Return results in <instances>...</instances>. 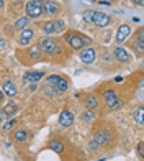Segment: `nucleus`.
<instances>
[{
    "instance_id": "1",
    "label": "nucleus",
    "mask_w": 144,
    "mask_h": 161,
    "mask_svg": "<svg viewBox=\"0 0 144 161\" xmlns=\"http://www.w3.org/2000/svg\"><path fill=\"white\" fill-rule=\"evenodd\" d=\"M69 89V82L66 77H62L59 74H51L48 76L46 82L43 84V92L48 96H59V94L66 92Z\"/></svg>"
},
{
    "instance_id": "2",
    "label": "nucleus",
    "mask_w": 144,
    "mask_h": 161,
    "mask_svg": "<svg viewBox=\"0 0 144 161\" xmlns=\"http://www.w3.org/2000/svg\"><path fill=\"white\" fill-rule=\"evenodd\" d=\"M82 18L84 21H87V23H93L97 26H108L110 25L111 18L106 15V13H102V12H93V10H85L82 13Z\"/></svg>"
},
{
    "instance_id": "3",
    "label": "nucleus",
    "mask_w": 144,
    "mask_h": 161,
    "mask_svg": "<svg viewBox=\"0 0 144 161\" xmlns=\"http://www.w3.org/2000/svg\"><path fill=\"white\" fill-rule=\"evenodd\" d=\"M64 41H66L72 49H84V46L90 43V40L87 36H84L77 31H67L64 35Z\"/></svg>"
},
{
    "instance_id": "4",
    "label": "nucleus",
    "mask_w": 144,
    "mask_h": 161,
    "mask_svg": "<svg viewBox=\"0 0 144 161\" xmlns=\"http://www.w3.org/2000/svg\"><path fill=\"white\" fill-rule=\"evenodd\" d=\"M38 49H41L43 53L46 54H56V53H61V48H59V43L54 38H41L38 41Z\"/></svg>"
},
{
    "instance_id": "5",
    "label": "nucleus",
    "mask_w": 144,
    "mask_h": 161,
    "mask_svg": "<svg viewBox=\"0 0 144 161\" xmlns=\"http://www.w3.org/2000/svg\"><path fill=\"white\" fill-rule=\"evenodd\" d=\"M44 13V0H30L26 3V17L39 18Z\"/></svg>"
},
{
    "instance_id": "6",
    "label": "nucleus",
    "mask_w": 144,
    "mask_h": 161,
    "mask_svg": "<svg viewBox=\"0 0 144 161\" xmlns=\"http://www.w3.org/2000/svg\"><path fill=\"white\" fill-rule=\"evenodd\" d=\"M103 99H105L106 105L110 107L111 110H118V108L123 107V102H121V100L118 99L116 92L111 91V89H106V91H103Z\"/></svg>"
},
{
    "instance_id": "7",
    "label": "nucleus",
    "mask_w": 144,
    "mask_h": 161,
    "mask_svg": "<svg viewBox=\"0 0 144 161\" xmlns=\"http://www.w3.org/2000/svg\"><path fill=\"white\" fill-rule=\"evenodd\" d=\"M66 30V25H64L62 20H51V21H46L43 25V31L46 35H56V33H61Z\"/></svg>"
},
{
    "instance_id": "8",
    "label": "nucleus",
    "mask_w": 144,
    "mask_h": 161,
    "mask_svg": "<svg viewBox=\"0 0 144 161\" xmlns=\"http://www.w3.org/2000/svg\"><path fill=\"white\" fill-rule=\"evenodd\" d=\"M79 58H80V61L84 64H92L93 61L97 59V51L93 48H85V49H80V54H79Z\"/></svg>"
},
{
    "instance_id": "9",
    "label": "nucleus",
    "mask_w": 144,
    "mask_h": 161,
    "mask_svg": "<svg viewBox=\"0 0 144 161\" xmlns=\"http://www.w3.org/2000/svg\"><path fill=\"white\" fill-rule=\"evenodd\" d=\"M44 77V72H39V71H28L25 72V76H23V82H31V84H36V82H39V80Z\"/></svg>"
},
{
    "instance_id": "10",
    "label": "nucleus",
    "mask_w": 144,
    "mask_h": 161,
    "mask_svg": "<svg viewBox=\"0 0 144 161\" xmlns=\"http://www.w3.org/2000/svg\"><path fill=\"white\" fill-rule=\"evenodd\" d=\"M129 33H131V28H129V25L123 23V25L118 26V30H116V43H118V45H121V43L128 38Z\"/></svg>"
},
{
    "instance_id": "11",
    "label": "nucleus",
    "mask_w": 144,
    "mask_h": 161,
    "mask_svg": "<svg viewBox=\"0 0 144 161\" xmlns=\"http://www.w3.org/2000/svg\"><path fill=\"white\" fill-rule=\"evenodd\" d=\"M33 36H34V31H33V28H25V30H21V35H20V46H28L31 43L33 40Z\"/></svg>"
},
{
    "instance_id": "12",
    "label": "nucleus",
    "mask_w": 144,
    "mask_h": 161,
    "mask_svg": "<svg viewBox=\"0 0 144 161\" xmlns=\"http://www.w3.org/2000/svg\"><path fill=\"white\" fill-rule=\"evenodd\" d=\"M2 91L8 97H15L17 94H18V89H17L15 82H12L10 79H7V80H3V82H2Z\"/></svg>"
},
{
    "instance_id": "13",
    "label": "nucleus",
    "mask_w": 144,
    "mask_h": 161,
    "mask_svg": "<svg viewBox=\"0 0 144 161\" xmlns=\"http://www.w3.org/2000/svg\"><path fill=\"white\" fill-rule=\"evenodd\" d=\"M93 140L97 142V145H108L110 143V133H108L106 130H97L95 131V135H93Z\"/></svg>"
},
{
    "instance_id": "14",
    "label": "nucleus",
    "mask_w": 144,
    "mask_h": 161,
    "mask_svg": "<svg viewBox=\"0 0 144 161\" xmlns=\"http://www.w3.org/2000/svg\"><path fill=\"white\" fill-rule=\"evenodd\" d=\"M59 123H61V127H70L74 123V114L70 110H67V108L62 110L59 115Z\"/></svg>"
},
{
    "instance_id": "15",
    "label": "nucleus",
    "mask_w": 144,
    "mask_h": 161,
    "mask_svg": "<svg viewBox=\"0 0 144 161\" xmlns=\"http://www.w3.org/2000/svg\"><path fill=\"white\" fill-rule=\"evenodd\" d=\"M44 13L49 17H54L59 13V5L54 0H44Z\"/></svg>"
},
{
    "instance_id": "16",
    "label": "nucleus",
    "mask_w": 144,
    "mask_h": 161,
    "mask_svg": "<svg viewBox=\"0 0 144 161\" xmlns=\"http://www.w3.org/2000/svg\"><path fill=\"white\" fill-rule=\"evenodd\" d=\"M113 56H115V59L120 61V63L129 61V53H128L125 48H121V46H116V48L113 49Z\"/></svg>"
},
{
    "instance_id": "17",
    "label": "nucleus",
    "mask_w": 144,
    "mask_h": 161,
    "mask_svg": "<svg viewBox=\"0 0 144 161\" xmlns=\"http://www.w3.org/2000/svg\"><path fill=\"white\" fill-rule=\"evenodd\" d=\"M84 105L87 107V110H95V108H98V99L93 94H89L84 99Z\"/></svg>"
},
{
    "instance_id": "18",
    "label": "nucleus",
    "mask_w": 144,
    "mask_h": 161,
    "mask_svg": "<svg viewBox=\"0 0 144 161\" xmlns=\"http://www.w3.org/2000/svg\"><path fill=\"white\" fill-rule=\"evenodd\" d=\"M17 112H18V105L15 104V102H8V104L3 107V110H2V114H0V115L7 119V117H13Z\"/></svg>"
},
{
    "instance_id": "19",
    "label": "nucleus",
    "mask_w": 144,
    "mask_h": 161,
    "mask_svg": "<svg viewBox=\"0 0 144 161\" xmlns=\"http://www.w3.org/2000/svg\"><path fill=\"white\" fill-rule=\"evenodd\" d=\"M134 46H136V49H138L139 54L144 53V31H142V28L138 31V38L134 40Z\"/></svg>"
},
{
    "instance_id": "20",
    "label": "nucleus",
    "mask_w": 144,
    "mask_h": 161,
    "mask_svg": "<svg viewBox=\"0 0 144 161\" xmlns=\"http://www.w3.org/2000/svg\"><path fill=\"white\" fill-rule=\"evenodd\" d=\"M28 131L26 130H15L13 131V140L15 142H18V143H23V142H26L28 140Z\"/></svg>"
},
{
    "instance_id": "21",
    "label": "nucleus",
    "mask_w": 144,
    "mask_h": 161,
    "mask_svg": "<svg viewBox=\"0 0 144 161\" xmlns=\"http://www.w3.org/2000/svg\"><path fill=\"white\" fill-rule=\"evenodd\" d=\"M142 115H144V108H142V105H139V107L133 112V119H134V122L138 123V125H142V122H144Z\"/></svg>"
},
{
    "instance_id": "22",
    "label": "nucleus",
    "mask_w": 144,
    "mask_h": 161,
    "mask_svg": "<svg viewBox=\"0 0 144 161\" xmlns=\"http://www.w3.org/2000/svg\"><path fill=\"white\" fill-rule=\"evenodd\" d=\"M28 23H30V18L28 17H21L15 21V30L21 31V30H25V28H28Z\"/></svg>"
},
{
    "instance_id": "23",
    "label": "nucleus",
    "mask_w": 144,
    "mask_h": 161,
    "mask_svg": "<svg viewBox=\"0 0 144 161\" xmlns=\"http://www.w3.org/2000/svg\"><path fill=\"white\" fill-rule=\"evenodd\" d=\"M49 146H51V150H54L56 153H62L64 151V145L59 140H53L51 143H49Z\"/></svg>"
},
{
    "instance_id": "24",
    "label": "nucleus",
    "mask_w": 144,
    "mask_h": 161,
    "mask_svg": "<svg viewBox=\"0 0 144 161\" xmlns=\"http://www.w3.org/2000/svg\"><path fill=\"white\" fill-rule=\"evenodd\" d=\"M17 123H18V120H17V119H15V120H8V122L5 123V125L2 127V130L5 131V133H8L10 130H13V128L17 127Z\"/></svg>"
},
{
    "instance_id": "25",
    "label": "nucleus",
    "mask_w": 144,
    "mask_h": 161,
    "mask_svg": "<svg viewBox=\"0 0 144 161\" xmlns=\"http://www.w3.org/2000/svg\"><path fill=\"white\" fill-rule=\"evenodd\" d=\"M82 119H84L85 122H93V120L97 119V115L93 114V110H87V112H85V114L82 115Z\"/></svg>"
},
{
    "instance_id": "26",
    "label": "nucleus",
    "mask_w": 144,
    "mask_h": 161,
    "mask_svg": "<svg viewBox=\"0 0 144 161\" xmlns=\"http://www.w3.org/2000/svg\"><path fill=\"white\" fill-rule=\"evenodd\" d=\"M89 148H90V150H93V151H97V150H98V145H97V142H95V140H92V142L89 143Z\"/></svg>"
},
{
    "instance_id": "27",
    "label": "nucleus",
    "mask_w": 144,
    "mask_h": 161,
    "mask_svg": "<svg viewBox=\"0 0 144 161\" xmlns=\"http://www.w3.org/2000/svg\"><path fill=\"white\" fill-rule=\"evenodd\" d=\"M138 155H139V158L144 156V145H142V143L138 145Z\"/></svg>"
},
{
    "instance_id": "28",
    "label": "nucleus",
    "mask_w": 144,
    "mask_h": 161,
    "mask_svg": "<svg viewBox=\"0 0 144 161\" xmlns=\"http://www.w3.org/2000/svg\"><path fill=\"white\" fill-rule=\"evenodd\" d=\"M2 48H5V40L0 38V49H2Z\"/></svg>"
},
{
    "instance_id": "29",
    "label": "nucleus",
    "mask_w": 144,
    "mask_h": 161,
    "mask_svg": "<svg viewBox=\"0 0 144 161\" xmlns=\"http://www.w3.org/2000/svg\"><path fill=\"white\" fill-rule=\"evenodd\" d=\"M131 2H134L136 5H142V0H131Z\"/></svg>"
},
{
    "instance_id": "30",
    "label": "nucleus",
    "mask_w": 144,
    "mask_h": 161,
    "mask_svg": "<svg viewBox=\"0 0 144 161\" xmlns=\"http://www.w3.org/2000/svg\"><path fill=\"white\" fill-rule=\"evenodd\" d=\"M2 99H3V94H2V91H0V102H2Z\"/></svg>"
},
{
    "instance_id": "31",
    "label": "nucleus",
    "mask_w": 144,
    "mask_h": 161,
    "mask_svg": "<svg viewBox=\"0 0 144 161\" xmlns=\"http://www.w3.org/2000/svg\"><path fill=\"white\" fill-rule=\"evenodd\" d=\"M2 7H3V0H0V8H2Z\"/></svg>"
},
{
    "instance_id": "32",
    "label": "nucleus",
    "mask_w": 144,
    "mask_h": 161,
    "mask_svg": "<svg viewBox=\"0 0 144 161\" xmlns=\"http://www.w3.org/2000/svg\"><path fill=\"white\" fill-rule=\"evenodd\" d=\"M0 123H2V115H0Z\"/></svg>"
},
{
    "instance_id": "33",
    "label": "nucleus",
    "mask_w": 144,
    "mask_h": 161,
    "mask_svg": "<svg viewBox=\"0 0 144 161\" xmlns=\"http://www.w3.org/2000/svg\"><path fill=\"white\" fill-rule=\"evenodd\" d=\"M110 2H113V0H110Z\"/></svg>"
}]
</instances>
